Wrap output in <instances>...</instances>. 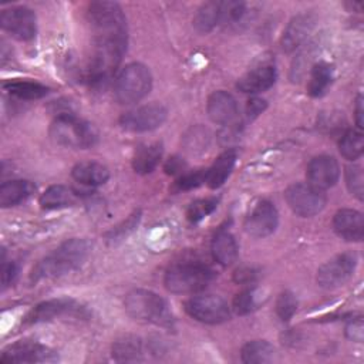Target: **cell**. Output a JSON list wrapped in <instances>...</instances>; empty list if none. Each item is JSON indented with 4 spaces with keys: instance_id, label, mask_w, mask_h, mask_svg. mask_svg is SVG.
<instances>
[{
    "instance_id": "4dcf8cb0",
    "label": "cell",
    "mask_w": 364,
    "mask_h": 364,
    "mask_svg": "<svg viewBox=\"0 0 364 364\" xmlns=\"http://www.w3.org/2000/svg\"><path fill=\"white\" fill-rule=\"evenodd\" d=\"M142 354L141 341L135 337H125L122 340L115 341L112 346V357L117 361H132L139 360Z\"/></svg>"
},
{
    "instance_id": "cb8c5ba5",
    "label": "cell",
    "mask_w": 364,
    "mask_h": 364,
    "mask_svg": "<svg viewBox=\"0 0 364 364\" xmlns=\"http://www.w3.org/2000/svg\"><path fill=\"white\" fill-rule=\"evenodd\" d=\"M162 151L164 149L161 142H152L139 146L132 158L134 171L142 175L152 172L162 158Z\"/></svg>"
},
{
    "instance_id": "277c9868",
    "label": "cell",
    "mask_w": 364,
    "mask_h": 364,
    "mask_svg": "<svg viewBox=\"0 0 364 364\" xmlns=\"http://www.w3.org/2000/svg\"><path fill=\"white\" fill-rule=\"evenodd\" d=\"M50 136L55 144L74 149L90 148L97 141L94 127L71 112L55 117L50 125Z\"/></svg>"
},
{
    "instance_id": "9c48e42d",
    "label": "cell",
    "mask_w": 364,
    "mask_h": 364,
    "mask_svg": "<svg viewBox=\"0 0 364 364\" xmlns=\"http://www.w3.org/2000/svg\"><path fill=\"white\" fill-rule=\"evenodd\" d=\"M357 266V256L354 253L346 252L340 253L317 270V283L323 289H336L343 286L354 273Z\"/></svg>"
},
{
    "instance_id": "ab89813d",
    "label": "cell",
    "mask_w": 364,
    "mask_h": 364,
    "mask_svg": "<svg viewBox=\"0 0 364 364\" xmlns=\"http://www.w3.org/2000/svg\"><path fill=\"white\" fill-rule=\"evenodd\" d=\"M364 327H363V320L361 318H355L351 320L347 326H346V336L347 338L361 343L364 338Z\"/></svg>"
},
{
    "instance_id": "1f68e13d",
    "label": "cell",
    "mask_w": 364,
    "mask_h": 364,
    "mask_svg": "<svg viewBox=\"0 0 364 364\" xmlns=\"http://www.w3.org/2000/svg\"><path fill=\"white\" fill-rule=\"evenodd\" d=\"M259 291L256 289H245L233 299V310L240 314H249L259 306Z\"/></svg>"
},
{
    "instance_id": "7c38bea8",
    "label": "cell",
    "mask_w": 364,
    "mask_h": 364,
    "mask_svg": "<svg viewBox=\"0 0 364 364\" xmlns=\"http://www.w3.org/2000/svg\"><path fill=\"white\" fill-rule=\"evenodd\" d=\"M57 360V355L48 347L28 340H20L3 350L1 363H48Z\"/></svg>"
},
{
    "instance_id": "7bdbcfd3",
    "label": "cell",
    "mask_w": 364,
    "mask_h": 364,
    "mask_svg": "<svg viewBox=\"0 0 364 364\" xmlns=\"http://www.w3.org/2000/svg\"><path fill=\"white\" fill-rule=\"evenodd\" d=\"M183 168V162L178 158V156H173V158H169L168 162L165 164V171L166 173H178L181 172Z\"/></svg>"
},
{
    "instance_id": "60d3db41",
    "label": "cell",
    "mask_w": 364,
    "mask_h": 364,
    "mask_svg": "<svg viewBox=\"0 0 364 364\" xmlns=\"http://www.w3.org/2000/svg\"><path fill=\"white\" fill-rule=\"evenodd\" d=\"M266 108V101L262 100V98H252L247 101V105H246V114L249 118H255L257 117L259 114H262V111Z\"/></svg>"
},
{
    "instance_id": "30bf717a",
    "label": "cell",
    "mask_w": 364,
    "mask_h": 364,
    "mask_svg": "<svg viewBox=\"0 0 364 364\" xmlns=\"http://www.w3.org/2000/svg\"><path fill=\"white\" fill-rule=\"evenodd\" d=\"M166 115H168V111L162 104L149 102L132 111L125 112L119 118V124L127 131L146 132L161 127L166 119Z\"/></svg>"
},
{
    "instance_id": "ba28073f",
    "label": "cell",
    "mask_w": 364,
    "mask_h": 364,
    "mask_svg": "<svg viewBox=\"0 0 364 364\" xmlns=\"http://www.w3.org/2000/svg\"><path fill=\"white\" fill-rule=\"evenodd\" d=\"M186 313L205 324H219L230 317V307L228 303L215 294L195 296L185 303Z\"/></svg>"
},
{
    "instance_id": "7402d4cb",
    "label": "cell",
    "mask_w": 364,
    "mask_h": 364,
    "mask_svg": "<svg viewBox=\"0 0 364 364\" xmlns=\"http://www.w3.org/2000/svg\"><path fill=\"white\" fill-rule=\"evenodd\" d=\"M34 185L30 181L13 179L3 182L0 186V205L1 208H10L21 203L34 192Z\"/></svg>"
},
{
    "instance_id": "8992f818",
    "label": "cell",
    "mask_w": 364,
    "mask_h": 364,
    "mask_svg": "<svg viewBox=\"0 0 364 364\" xmlns=\"http://www.w3.org/2000/svg\"><path fill=\"white\" fill-rule=\"evenodd\" d=\"M213 270L202 263H178L165 273V287L172 293L188 294L203 290L213 279Z\"/></svg>"
},
{
    "instance_id": "d590c367",
    "label": "cell",
    "mask_w": 364,
    "mask_h": 364,
    "mask_svg": "<svg viewBox=\"0 0 364 364\" xmlns=\"http://www.w3.org/2000/svg\"><path fill=\"white\" fill-rule=\"evenodd\" d=\"M185 144H186V149L191 151L192 154H195L198 151L203 152V151H206V146L209 144V134L202 127L192 128L191 132L185 138Z\"/></svg>"
},
{
    "instance_id": "d4e9b609",
    "label": "cell",
    "mask_w": 364,
    "mask_h": 364,
    "mask_svg": "<svg viewBox=\"0 0 364 364\" xmlns=\"http://www.w3.org/2000/svg\"><path fill=\"white\" fill-rule=\"evenodd\" d=\"M43 209H61L75 202V192L65 185L48 186L38 199Z\"/></svg>"
},
{
    "instance_id": "f35d334b",
    "label": "cell",
    "mask_w": 364,
    "mask_h": 364,
    "mask_svg": "<svg viewBox=\"0 0 364 364\" xmlns=\"http://www.w3.org/2000/svg\"><path fill=\"white\" fill-rule=\"evenodd\" d=\"M18 274V267L14 262H6L4 260V256H3V263H1V284H3V289H6L7 286H10L14 279L17 277Z\"/></svg>"
},
{
    "instance_id": "d6986e66",
    "label": "cell",
    "mask_w": 364,
    "mask_h": 364,
    "mask_svg": "<svg viewBox=\"0 0 364 364\" xmlns=\"http://www.w3.org/2000/svg\"><path fill=\"white\" fill-rule=\"evenodd\" d=\"M314 27V18L310 14L296 16L286 27L282 37V47L284 51L296 50L309 36Z\"/></svg>"
},
{
    "instance_id": "ac0fdd59",
    "label": "cell",
    "mask_w": 364,
    "mask_h": 364,
    "mask_svg": "<svg viewBox=\"0 0 364 364\" xmlns=\"http://www.w3.org/2000/svg\"><path fill=\"white\" fill-rule=\"evenodd\" d=\"M336 233L350 242H360L364 236L363 213L355 209H340L333 218Z\"/></svg>"
},
{
    "instance_id": "6da1fadb",
    "label": "cell",
    "mask_w": 364,
    "mask_h": 364,
    "mask_svg": "<svg viewBox=\"0 0 364 364\" xmlns=\"http://www.w3.org/2000/svg\"><path fill=\"white\" fill-rule=\"evenodd\" d=\"M87 20L94 33L87 78L101 85L114 74L127 50V20L121 7L112 1L90 3Z\"/></svg>"
},
{
    "instance_id": "e0dca14e",
    "label": "cell",
    "mask_w": 364,
    "mask_h": 364,
    "mask_svg": "<svg viewBox=\"0 0 364 364\" xmlns=\"http://www.w3.org/2000/svg\"><path fill=\"white\" fill-rule=\"evenodd\" d=\"M206 111L209 118L220 125H232L239 114L235 97L223 90L215 91L209 95Z\"/></svg>"
},
{
    "instance_id": "44dd1931",
    "label": "cell",
    "mask_w": 364,
    "mask_h": 364,
    "mask_svg": "<svg viewBox=\"0 0 364 364\" xmlns=\"http://www.w3.org/2000/svg\"><path fill=\"white\" fill-rule=\"evenodd\" d=\"M213 259L222 266H230L237 259L239 247L235 236L228 230H219L210 245Z\"/></svg>"
},
{
    "instance_id": "484cf974",
    "label": "cell",
    "mask_w": 364,
    "mask_h": 364,
    "mask_svg": "<svg viewBox=\"0 0 364 364\" xmlns=\"http://www.w3.org/2000/svg\"><path fill=\"white\" fill-rule=\"evenodd\" d=\"M333 77H334V68L330 63H326V61L316 63L310 71L307 92L311 97H321L330 87Z\"/></svg>"
},
{
    "instance_id": "f546056e",
    "label": "cell",
    "mask_w": 364,
    "mask_h": 364,
    "mask_svg": "<svg viewBox=\"0 0 364 364\" xmlns=\"http://www.w3.org/2000/svg\"><path fill=\"white\" fill-rule=\"evenodd\" d=\"M338 151L346 159L354 161L360 158L364 151L363 134L357 129L346 131L338 141Z\"/></svg>"
},
{
    "instance_id": "e575fe53",
    "label": "cell",
    "mask_w": 364,
    "mask_h": 364,
    "mask_svg": "<svg viewBox=\"0 0 364 364\" xmlns=\"http://www.w3.org/2000/svg\"><path fill=\"white\" fill-rule=\"evenodd\" d=\"M297 310V299L291 291H283L276 300V313L280 320L289 321Z\"/></svg>"
},
{
    "instance_id": "5b68a950",
    "label": "cell",
    "mask_w": 364,
    "mask_h": 364,
    "mask_svg": "<svg viewBox=\"0 0 364 364\" xmlns=\"http://www.w3.org/2000/svg\"><path fill=\"white\" fill-rule=\"evenodd\" d=\"M152 87V75L146 65L131 63L125 65L115 78L114 95L122 105L139 102Z\"/></svg>"
},
{
    "instance_id": "9a60e30c",
    "label": "cell",
    "mask_w": 364,
    "mask_h": 364,
    "mask_svg": "<svg viewBox=\"0 0 364 364\" xmlns=\"http://www.w3.org/2000/svg\"><path fill=\"white\" fill-rule=\"evenodd\" d=\"M277 78L276 67L272 60H263L247 70L237 81V88L246 94H257L269 90Z\"/></svg>"
},
{
    "instance_id": "5bb4252c",
    "label": "cell",
    "mask_w": 364,
    "mask_h": 364,
    "mask_svg": "<svg viewBox=\"0 0 364 364\" xmlns=\"http://www.w3.org/2000/svg\"><path fill=\"white\" fill-rule=\"evenodd\" d=\"M279 225L276 206L269 200H260L255 205L245 220V230L253 237H266L272 235Z\"/></svg>"
},
{
    "instance_id": "3957f363",
    "label": "cell",
    "mask_w": 364,
    "mask_h": 364,
    "mask_svg": "<svg viewBox=\"0 0 364 364\" xmlns=\"http://www.w3.org/2000/svg\"><path fill=\"white\" fill-rule=\"evenodd\" d=\"M124 304L127 313L135 320L154 323L162 327L173 326L175 318L168 303L165 301V299L151 290L136 289L129 291L125 297Z\"/></svg>"
},
{
    "instance_id": "836d02e7",
    "label": "cell",
    "mask_w": 364,
    "mask_h": 364,
    "mask_svg": "<svg viewBox=\"0 0 364 364\" xmlns=\"http://www.w3.org/2000/svg\"><path fill=\"white\" fill-rule=\"evenodd\" d=\"M346 183L350 193L361 200L364 195V178L361 166L351 165L346 168Z\"/></svg>"
},
{
    "instance_id": "8d00e7d4",
    "label": "cell",
    "mask_w": 364,
    "mask_h": 364,
    "mask_svg": "<svg viewBox=\"0 0 364 364\" xmlns=\"http://www.w3.org/2000/svg\"><path fill=\"white\" fill-rule=\"evenodd\" d=\"M222 4V24L236 23L246 13V4L242 1H220Z\"/></svg>"
},
{
    "instance_id": "603a6c76",
    "label": "cell",
    "mask_w": 364,
    "mask_h": 364,
    "mask_svg": "<svg viewBox=\"0 0 364 364\" xmlns=\"http://www.w3.org/2000/svg\"><path fill=\"white\" fill-rule=\"evenodd\" d=\"M236 164V152L233 149L220 154L209 169H206V183L209 188L216 189L225 183Z\"/></svg>"
},
{
    "instance_id": "4316f807",
    "label": "cell",
    "mask_w": 364,
    "mask_h": 364,
    "mask_svg": "<svg viewBox=\"0 0 364 364\" xmlns=\"http://www.w3.org/2000/svg\"><path fill=\"white\" fill-rule=\"evenodd\" d=\"M218 24H222V4L220 1H206L203 3L195 18L193 26L199 33H209Z\"/></svg>"
},
{
    "instance_id": "ffe728a7",
    "label": "cell",
    "mask_w": 364,
    "mask_h": 364,
    "mask_svg": "<svg viewBox=\"0 0 364 364\" xmlns=\"http://www.w3.org/2000/svg\"><path fill=\"white\" fill-rule=\"evenodd\" d=\"M71 176L75 182L84 186L104 185L109 178V169L95 161H84L74 165Z\"/></svg>"
},
{
    "instance_id": "74e56055",
    "label": "cell",
    "mask_w": 364,
    "mask_h": 364,
    "mask_svg": "<svg viewBox=\"0 0 364 364\" xmlns=\"http://www.w3.org/2000/svg\"><path fill=\"white\" fill-rule=\"evenodd\" d=\"M206 181V169H199L195 172H186L179 176V179L175 182L176 191H188L198 188Z\"/></svg>"
},
{
    "instance_id": "83f0119b",
    "label": "cell",
    "mask_w": 364,
    "mask_h": 364,
    "mask_svg": "<svg viewBox=\"0 0 364 364\" xmlns=\"http://www.w3.org/2000/svg\"><path fill=\"white\" fill-rule=\"evenodd\" d=\"M274 357V347L264 340H253L242 347L240 358L246 364H263L272 361Z\"/></svg>"
},
{
    "instance_id": "2e32d148",
    "label": "cell",
    "mask_w": 364,
    "mask_h": 364,
    "mask_svg": "<svg viewBox=\"0 0 364 364\" xmlns=\"http://www.w3.org/2000/svg\"><path fill=\"white\" fill-rule=\"evenodd\" d=\"M340 178V166L334 156L318 155L313 158L307 166L309 183L324 191L337 183Z\"/></svg>"
},
{
    "instance_id": "4fadbf2b",
    "label": "cell",
    "mask_w": 364,
    "mask_h": 364,
    "mask_svg": "<svg viewBox=\"0 0 364 364\" xmlns=\"http://www.w3.org/2000/svg\"><path fill=\"white\" fill-rule=\"evenodd\" d=\"M84 309L73 299L60 297L38 303L26 316V324H37L43 321H50L63 316H80Z\"/></svg>"
},
{
    "instance_id": "7a4b0ae2",
    "label": "cell",
    "mask_w": 364,
    "mask_h": 364,
    "mask_svg": "<svg viewBox=\"0 0 364 364\" xmlns=\"http://www.w3.org/2000/svg\"><path fill=\"white\" fill-rule=\"evenodd\" d=\"M90 255V245L84 239H70L55 247L51 253L44 256L31 269L30 282L38 283L41 280L60 277L84 264Z\"/></svg>"
},
{
    "instance_id": "ee69618b",
    "label": "cell",
    "mask_w": 364,
    "mask_h": 364,
    "mask_svg": "<svg viewBox=\"0 0 364 364\" xmlns=\"http://www.w3.org/2000/svg\"><path fill=\"white\" fill-rule=\"evenodd\" d=\"M355 122L358 128H363V97L361 95L357 97V102H355Z\"/></svg>"
},
{
    "instance_id": "f1b7e54d",
    "label": "cell",
    "mask_w": 364,
    "mask_h": 364,
    "mask_svg": "<svg viewBox=\"0 0 364 364\" xmlns=\"http://www.w3.org/2000/svg\"><path fill=\"white\" fill-rule=\"evenodd\" d=\"M4 90L11 95L20 100H38L48 92V88L37 81H26V80H16L6 82Z\"/></svg>"
},
{
    "instance_id": "d6a6232c",
    "label": "cell",
    "mask_w": 364,
    "mask_h": 364,
    "mask_svg": "<svg viewBox=\"0 0 364 364\" xmlns=\"http://www.w3.org/2000/svg\"><path fill=\"white\" fill-rule=\"evenodd\" d=\"M218 206V199L215 198H203V199H196L193 200L188 209H186V218L189 222L196 223L210 215Z\"/></svg>"
},
{
    "instance_id": "b9f144b4",
    "label": "cell",
    "mask_w": 364,
    "mask_h": 364,
    "mask_svg": "<svg viewBox=\"0 0 364 364\" xmlns=\"http://www.w3.org/2000/svg\"><path fill=\"white\" fill-rule=\"evenodd\" d=\"M256 276V272L250 267H242L239 270H236L235 273V280L237 283H250Z\"/></svg>"
},
{
    "instance_id": "52a82bcc",
    "label": "cell",
    "mask_w": 364,
    "mask_h": 364,
    "mask_svg": "<svg viewBox=\"0 0 364 364\" xmlns=\"http://www.w3.org/2000/svg\"><path fill=\"white\" fill-rule=\"evenodd\" d=\"M284 198L290 209L303 218L314 216L321 212L326 206L327 198L324 191L310 183H293L286 192Z\"/></svg>"
},
{
    "instance_id": "8fae6325",
    "label": "cell",
    "mask_w": 364,
    "mask_h": 364,
    "mask_svg": "<svg viewBox=\"0 0 364 364\" xmlns=\"http://www.w3.org/2000/svg\"><path fill=\"white\" fill-rule=\"evenodd\" d=\"M0 24L3 30L18 40H31L37 30L36 14L26 6L3 9L0 13Z\"/></svg>"
}]
</instances>
